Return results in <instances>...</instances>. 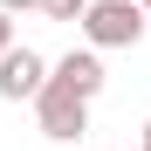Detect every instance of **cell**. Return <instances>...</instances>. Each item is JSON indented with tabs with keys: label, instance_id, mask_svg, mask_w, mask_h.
Returning a JSON list of instances; mask_svg holds the SVG:
<instances>
[{
	"label": "cell",
	"instance_id": "cell-4",
	"mask_svg": "<svg viewBox=\"0 0 151 151\" xmlns=\"http://www.w3.org/2000/svg\"><path fill=\"white\" fill-rule=\"evenodd\" d=\"M48 76H55L62 89H76V96H103V62H96V48H69L62 62H48Z\"/></svg>",
	"mask_w": 151,
	"mask_h": 151
},
{
	"label": "cell",
	"instance_id": "cell-1",
	"mask_svg": "<svg viewBox=\"0 0 151 151\" xmlns=\"http://www.w3.org/2000/svg\"><path fill=\"white\" fill-rule=\"evenodd\" d=\"M144 7L137 0H89V14H83V41L89 48H137L144 41Z\"/></svg>",
	"mask_w": 151,
	"mask_h": 151
},
{
	"label": "cell",
	"instance_id": "cell-5",
	"mask_svg": "<svg viewBox=\"0 0 151 151\" xmlns=\"http://www.w3.org/2000/svg\"><path fill=\"white\" fill-rule=\"evenodd\" d=\"M41 14H48V21H62V28H83L89 0H41Z\"/></svg>",
	"mask_w": 151,
	"mask_h": 151
},
{
	"label": "cell",
	"instance_id": "cell-7",
	"mask_svg": "<svg viewBox=\"0 0 151 151\" xmlns=\"http://www.w3.org/2000/svg\"><path fill=\"white\" fill-rule=\"evenodd\" d=\"M14 48V14H0V55Z\"/></svg>",
	"mask_w": 151,
	"mask_h": 151
},
{
	"label": "cell",
	"instance_id": "cell-6",
	"mask_svg": "<svg viewBox=\"0 0 151 151\" xmlns=\"http://www.w3.org/2000/svg\"><path fill=\"white\" fill-rule=\"evenodd\" d=\"M28 7L41 14V0H0V14H28Z\"/></svg>",
	"mask_w": 151,
	"mask_h": 151
},
{
	"label": "cell",
	"instance_id": "cell-3",
	"mask_svg": "<svg viewBox=\"0 0 151 151\" xmlns=\"http://www.w3.org/2000/svg\"><path fill=\"white\" fill-rule=\"evenodd\" d=\"M41 83H48V62L35 55V48H7V55H0V103H35L41 96Z\"/></svg>",
	"mask_w": 151,
	"mask_h": 151
},
{
	"label": "cell",
	"instance_id": "cell-9",
	"mask_svg": "<svg viewBox=\"0 0 151 151\" xmlns=\"http://www.w3.org/2000/svg\"><path fill=\"white\" fill-rule=\"evenodd\" d=\"M137 7H144V14H151V0H137Z\"/></svg>",
	"mask_w": 151,
	"mask_h": 151
},
{
	"label": "cell",
	"instance_id": "cell-8",
	"mask_svg": "<svg viewBox=\"0 0 151 151\" xmlns=\"http://www.w3.org/2000/svg\"><path fill=\"white\" fill-rule=\"evenodd\" d=\"M144 151H151V117H144Z\"/></svg>",
	"mask_w": 151,
	"mask_h": 151
},
{
	"label": "cell",
	"instance_id": "cell-2",
	"mask_svg": "<svg viewBox=\"0 0 151 151\" xmlns=\"http://www.w3.org/2000/svg\"><path fill=\"white\" fill-rule=\"evenodd\" d=\"M35 117H41V137H55V144H76L89 131V96H76V89H62L55 76L41 83V96H35Z\"/></svg>",
	"mask_w": 151,
	"mask_h": 151
}]
</instances>
